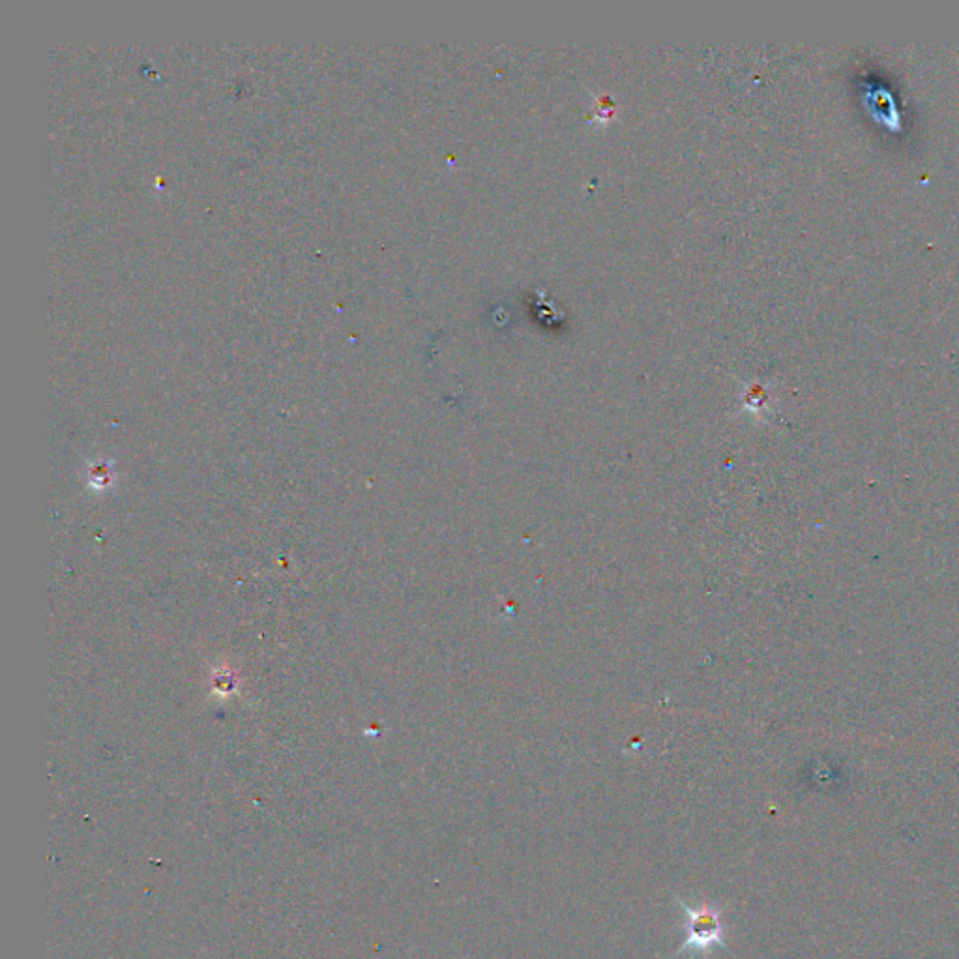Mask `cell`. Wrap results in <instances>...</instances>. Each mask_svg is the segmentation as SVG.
<instances>
[{"mask_svg":"<svg viewBox=\"0 0 959 959\" xmlns=\"http://www.w3.org/2000/svg\"><path fill=\"white\" fill-rule=\"evenodd\" d=\"M677 905L686 915L688 937L675 956H703L714 948H725V933L722 926V909L703 905L699 909H690L682 900Z\"/></svg>","mask_w":959,"mask_h":959,"instance_id":"cell-1","label":"cell"}]
</instances>
